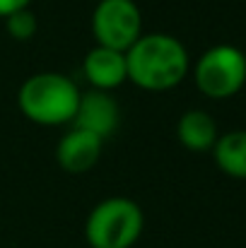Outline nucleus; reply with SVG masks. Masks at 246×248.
<instances>
[{
  "label": "nucleus",
  "mask_w": 246,
  "mask_h": 248,
  "mask_svg": "<svg viewBox=\"0 0 246 248\" xmlns=\"http://www.w3.org/2000/svg\"><path fill=\"white\" fill-rule=\"evenodd\" d=\"M128 80L148 92H166L183 82L191 61L183 44L171 34H143L126 51Z\"/></svg>",
  "instance_id": "1"
},
{
  "label": "nucleus",
  "mask_w": 246,
  "mask_h": 248,
  "mask_svg": "<svg viewBox=\"0 0 246 248\" xmlns=\"http://www.w3.org/2000/svg\"><path fill=\"white\" fill-rule=\"evenodd\" d=\"M80 94L78 84L61 73H36L22 82L17 106L36 125H66L75 118Z\"/></svg>",
  "instance_id": "2"
},
{
  "label": "nucleus",
  "mask_w": 246,
  "mask_h": 248,
  "mask_svg": "<svg viewBox=\"0 0 246 248\" xmlns=\"http://www.w3.org/2000/svg\"><path fill=\"white\" fill-rule=\"evenodd\" d=\"M143 210L131 198H106L92 207L84 222L89 248H133L143 234Z\"/></svg>",
  "instance_id": "3"
},
{
  "label": "nucleus",
  "mask_w": 246,
  "mask_h": 248,
  "mask_svg": "<svg viewBox=\"0 0 246 248\" xmlns=\"http://www.w3.org/2000/svg\"><path fill=\"white\" fill-rule=\"evenodd\" d=\"M196 87L210 99H230L246 82V56L237 46L220 44L208 48L196 68H193Z\"/></svg>",
  "instance_id": "4"
},
{
  "label": "nucleus",
  "mask_w": 246,
  "mask_h": 248,
  "mask_svg": "<svg viewBox=\"0 0 246 248\" xmlns=\"http://www.w3.org/2000/svg\"><path fill=\"white\" fill-rule=\"evenodd\" d=\"M92 34L99 46L128 51L143 36V15L135 0H99L92 12Z\"/></svg>",
  "instance_id": "5"
},
{
  "label": "nucleus",
  "mask_w": 246,
  "mask_h": 248,
  "mask_svg": "<svg viewBox=\"0 0 246 248\" xmlns=\"http://www.w3.org/2000/svg\"><path fill=\"white\" fill-rule=\"evenodd\" d=\"M118 123H121V108L109 92L89 89V92L80 94L73 128L87 130V133L97 135L99 140H106L109 135L116 133Z\"/></svg>",
  "instance_id": "6"
},
{
  "label": "nucleus",
  "mask_w": 246,
  "mask_h": 248,
  "mask_svg": "<svg viewBox=\"0 0 246 248\" xmlns=\"http://www.w3.org/2000/svg\"><path fill=\"white\" fill-rule=\"evenodd\" d=\"M82 73L84 80L92 84V89L99 92H111L128 80V65H126V53L114 51L106 46H94L84 61H82Z\"/></svg>",
  "instance_id": "7"
},
{
  "label": "nucleus",
  "mask_w": 246,
  "mask_h": 248,
  "mask_svg": "<svg viewBox=\"0 0 246 248\" xmlns=\"http://www.w3.org/2000/svg\"><path fill=\"white\" fill-rule=\"evenodd\" d=\"M101 147H104V140H99L97 135L80 128H70L56 147V159L61 169L68 173H84L99 162Z\"/></svg>",
  "instance_id": "8"
},
{
  "label": "nucleus",
  "mask_w": 246,
  "mask_h": 248,
  "mask_svg": "<svg viewBox=\"0 0 246 248\" xmlns=\"http://www.w3.org/2000/svg\"><path fill=\"white\" fill-rule=\"evenodd\" d=\"M176 138H179V142L186 150H191V152H205V150H213L215 147V142H217L220 135H217V125L210 118V113H205L200 108H193V111H186L179 118Z\"/></svg>",
  "instance_id": "9"
},
{
  "label": "nucleus",
  "mask_w": 246,
  "mask_h": 248,
  "mask_svg": "<svg viewBox=\"0 0 246 248\" xmlns=\"http://www.w3.org/2000/svg\"><path fill=\"white\" fill-rule=\"evenodd\" d=\"M215 164L232 178H246V130H232L217 138L215 147Z\"/></svg>",
  "instance_id": "10"
},
{
  "label": "nucleus",
  "mask_w": 246,
  "mask_h": 248,
  "mask_svg": "<svg viewBox=\"0 0 246 248\" xmlns=\"http://www.w3.org/2000/svg\"><path fill=\"white\" fill-rule=\"evenodd\" d=\"M5 29L15 41H29L36 34V15L32 12V7L17 10L5 17Z\"/></svg>",
  "instance_id": "11"
},
{
  "label": "nucleus",
  "mask_w": 246,
  "mask_h": 248,
  "mask_svg": "<svg viewBox=\"0 0 246 248\" xmlns=\"http://www.w3.org/2000/svg\"><path fill=\"white\" fill-rule=\"evenodd\" d=\"M29 5H32V0H0V17H7V15L24 10Z\"/></svg>",
  "instance_id": "12"
}]
</instances>
